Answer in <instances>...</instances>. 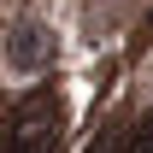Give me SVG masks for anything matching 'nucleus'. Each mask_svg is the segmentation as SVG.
Returning a JSON list of instances; mask_svg holds the SVG:
<instances>
[{
	"instance_id": "nucleus-3",
	"label": "nucleus",
	"mask_w": 153,
	"mask_h": 153,
	"mask_svg": "<svg viewBox=\"0 0 153 153\" xmlns=\"http://www.w3.org/2000/svg\"><path fill=\"white\" fill-rule=\"evenodd\" d=\"M124 153H153V112H141V124L124 130Z\"/></svg>"
},
{
	"instance_id": "nucleus-4",
	"label": "nucleus",
	"mask_w": 153,
	"mask_h": 153,
	"mask_svg": "<svg viewBox=\"0 0 153 153\" xmlns=\"http://www.w3.org/2000/svg\"><path fill=\"white\" fill-rule=\"evenodd\" d=\"M118 141H124V124H106V130L88 141V153H118Z\"/></svg>"
},
{
	"instance_id": "nucleus-2",
	"label": "nucleus",
	"mask_w": 153,
	"mask_h": 153,
	"mask_svg": "<svg viewBox=\"0 0 153 153\" xmlns=\"http://www.w3.org/2000/svg\"><path fill=\"white\" fill-rule=\"evenodd\" d=\"M6 59H12V71H47L53 65V30L41 18H24L6 36Z\"/></svg>"
},
{
	"instance_id": "nucleus-1",
	"label": "nucleus",
	"mask_w": 153,
	"mask_h": 153,
	"mask_svg": "<svg viewBox=\"0 0 153 153\" xmlns=\"http://www.w3.org/2000/svg\"><path fill=\"white\" fill-rule=\"evenodd\" d=\"M6 153H59V100L24 94L6 118Z\"/></svg>"
}]
</instances>
